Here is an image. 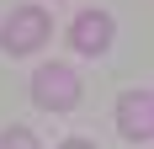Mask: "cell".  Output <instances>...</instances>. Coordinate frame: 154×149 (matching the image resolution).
<instances>
[{
	"label": "cell",
	"mask_w": 154,
	"mask_h": 149,
	"mask_svg": "<svg viewBox=\"0 0 154 149\" xmlns=\"http://www.w3.org/2000/svg\"><path fill=\"white\" fill-rule=\"evenodd\" d=\"M0 149H43V144H37L27 128H5V133H0Z\"/></svg>",
	"instance_id": "cell-5"
},
{
	"label": "cell",
	"mask_w": 154,
	"mask_h": 149,
	"mask_svg": "<svg viewBox=\"0 0 154 149\" xmlns=\"http://www.w3.org/2000/svg\"><path fill=\"white\" fill-rule=\"evenodd\" d=\"M117 128L122 138H154V90H128L122 101H117Z\"/></svg>",
	"instance_id": "cell-4"
},
{
	"label": "cell",
	"mask_w": 154,
	"mask_h": 149,
	"mask_svg": "<svg viewBox=\"0 0 154 149\" xmlns=\"http://www.w3.org/2000/svg\"><path fill=\"white\" fill-rule=\"evenodd\" d=\"M112 11H101V5H91V11H80L75 21H69V43L80 48V53H106L112 48Z\"/></svg>",
	"instance_id": "cell-3"
},
{
	"label": "cell",
	"mask_w": 154,
	"mask_h": 149,
	"mask_svg": "<svg viewBox=\"0 0 154 149\" xmlns=\"http://www.w3.org/2000/svg\"><path fill=\"white\" fill-rule=\"evenodd\" d=\"M32 101L43 112H75L80 106V74L69 64H43L32 74Z\"/></svg>",
	"instance_id": "cell-1"
},
{
	"label": "cell",
	"mask_w": 154,
	"mask_h": 149,
	"mask_svg": "<svg viewBox=\"0 0 154 149\" xmlns=\"http://www.w3.org/2000/svg\"><path fill=\"white\" fill-rule=\"evenodd\" d=\"M48 43V11H37V5H16L11 21L0 27V48L5 53H32V48Z\"/></svg>",
	"instance_id": "cell-2"
},
{
	"label": "cell",
	"mask_w": 154,
	"mask_h": 149,
	"mask_svg": "<svg viewBox=\"0 0 154 149\" xmlns=\"http://www.w3.org/2000/svg\"><path fill=\"white\" fill-rule=\"evenodd\" d=\"M64 149H96V144H91V138H69Z\"/></svg>",
	"instance_id": "cell-6"
}]
</instances>
